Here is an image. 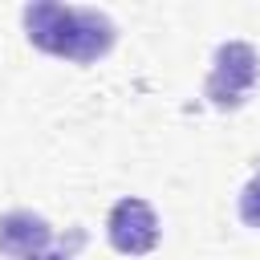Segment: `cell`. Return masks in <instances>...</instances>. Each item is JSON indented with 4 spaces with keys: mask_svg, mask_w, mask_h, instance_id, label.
<instances>
[{
    "mask_svg": "<svg viewBox=\"0 0 260 260\" xmlns=\"http://www.w3.org/2000/svg\"><path fill=\"white\" fill-rule=\"evenodd\" d=\"M106 232H110V244L122 256H146L158 244V219H154L146 199H118L110 207Z\"/></svg>",
    "mask_w": 260,
    "mask_h": 260,
    "instance_id": "obj_3",
    "label": "cell"
},
{
    "mask_svg": "<svg viewBox=\"0 0 260 260\" xmlns=\"http://www.w3.org/2000/svg\"><path fill=\"white\" fill-rule=\"evenodd\" d=\"M24 32L37 49L65 57V61H98L114 45V24L98 8H69V4H28Z\"/></svg>",
    "mask_w": 260,
    "mask_h": 260,
    "instance_id": "obj_1",
    "label": "cell"
},
{
    "mask_svg": "<svg viewBox=\"0 0 260 260\" xmlns=\"http://www.w3.org/2000/svg\"><path fill=\"white\" fill-rule=\"evenodd\" d=\"M37 260H69V256H37Z\"/></svg>",
    "mask_w": 260,
    "mask_h": 260,
    "instance_id": "obj_6",
    "label": "cell"
},
{
    "mask_svg": "<svg viewBox=\"0 0 260 260\" xmlns=\"http://www.w3.org/2000/svg\"><path fill=\"white\" fill-rule=\"evenodd\" d=\"M256 73H260V57H256L252 45H244V41L219 45L215 49V61H211V73H207V98H211V106L236 110L252 93Z\"/></svg>",
    "mask_w": 260,
    "mask_h": 260,
    "instance_id": "obj_2",
    "label": "cell"
},
{
    "mask_svg": "<svg viewBox=\"0 0 260 260\" xmlns=\"http://www.w3.org/2000/svg\"><path fill=\"white\" fill-rule=\"evenodd\" d=\"M240 219L248 228H260V175H252L248 187L240 191Z\"/></svg>",
    "mask_w": 260,
    "mask_h": 260,
    "instance_id": "obj_5",
    "label": "cell"
},
{
    "mask_svg": "<svg viewBox=\"0 0 260 260\" xmlns=\"http://www.w3.org/2000/svg\"><path fill=\"white\" fill-rule=\"evenodd\" d=\"M53 240V228L32 211H8L0 215V256L12 260H37Z\"/></svg>",
    "mask_w": 260,
    "mask_h": 260,
    "instance_id": "obj_4",
    "label": "cell"
}]
</instances>
